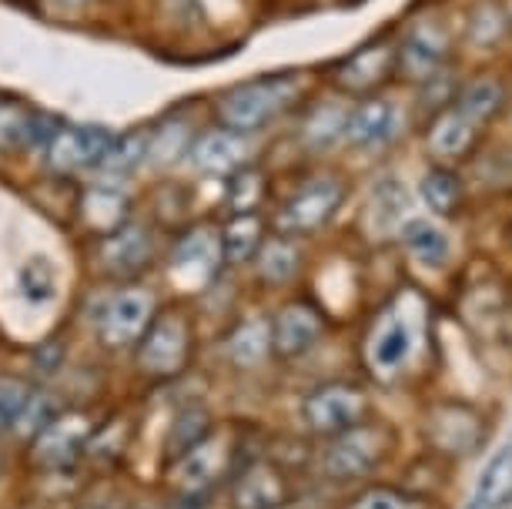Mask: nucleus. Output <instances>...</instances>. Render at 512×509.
<instances>
[{
    "label": "nucleus",
    "instance_id": "f257e3e1",
    "mask_svg": "<svg viewBox=\"0 0 512 509\" xmlns=\"http://www.w3.org/2000/svg\"><path fill=\"white\" fill-rule=\"evenodd\" d=\"M302 94V78L295 71L268 74V78L241 81L218 98L221 128L238 134H255L268 128L278 114H285Z\"/></svg>",
    "mask_w": 512,
    "mask_h": 509
},
{
    "label": "nucleus",
    "instance_id": "f03ea898",
    "mask_svg": "<svg viewBox=\"0 0 512 509\" xmlns=\"http://www.w3.org/2000/svg\"><path fill=\"white\" fill-rule=\"evenodd\" d=\"M392 446H395V436L389 426L362 419L359 426L338 432L332 439V446L325 449L322 469H325V476H332V479L369 476L385 463V456L392 453Z\"/></svg>",
    "mask_w": 512,
    "mask_h": 509
},
{
    "label": "nucleus",
    "instance_id": "7ed1b4c3",
    "mask_svg": "<svg viewBox=\"0 0 512 509\" xmlns=\"http://www.w3.org/2000/svg\"><path fill=\"white\" fill-rule=\"evenodd\" d=\"M345 201V185L332 175H322V178H312L305 181L302 188L288 198V205L278 211V228L285 235H308V232H318L328 218L342 208Z\"/></svg>",
    "mask_w": 512,
    "mask_h": 509
},
{
    "label": "nucleus",
    "instance_id": "20e7f679",
    "mask_svg": "<svg viewBox=\"0 0 512 509\" xmlns=\"http://www.w3.org/2000/svg\"><path fill=\"white\" fill-rule=\"evenodd\" d=\"M449 54V31L432 17H422L409 27V34L402 37L395 47V71L405 81L425 84L442 71Z\"/></svg>",
    "mask_w": 512,
    "mask_h": 509
},
{
    "label": "nucleus",
    "instance_id": "39448f33",
    "mask_svg": "<svg viewBox=\"0 0 512 509\" xmlns=\"http://www.w3.org/2000/svg\"><path fill=\"white\" fill-rule=\"evenodd\" d=\"M365 409H369V399L365 392L355 386H322L315 389L312 396H305L302 402V419L312 432H322V436H338V432L359 426L365 419Z\"/></svg>",
    "mask_w": 512,
    "mask_h": 509
},
{
    "label": "nucleus",
    "instance_id": "423d86ee",
    "mask_svg": "<svg viewBox=\"0 0 512 509\" xmlns=\"http://www.w3.org/2000/svg\"><path fill=\"white\" fill-rule=\"evenodd\" d=\"M489 422L466 402H442L429 416V439L449 456H472L486 443Z\"/></svg>",
    "mask_w": 512,
    "mask_h": 509
},
{
    "label": "nucleus",
    "instance_id": "0eeeda50",
    "mask_svg": "<svg viewBox=\"0 0 512 509\" xmlns=\"http://www.w3.org/2000/svg\"><path fill=\"white\" fill-rule=\"evenodd\" d=\"M111 134L104 128H94V124H71V128H61L47 144V165L61 175H74V171H88L98 168L104 155L111 148Z\"/></svg>",
    "mask_w": 512,
    "mask_h": 509
},
{
    "label": "nucleus",
    "instance_id": "6e6552de",
    "mask_svg": "<svg viewBox=\"0 0 512 509\" xmlns=\"http://www.w3.org/2000/svg\"><path fill=\"white\" fill-rule=\"evenodd\" d=\"M395 74V47L389 41H372L359 47L335 67L332 81L345 94H375Z\"/></svg>",
    "mask_w": 512,
    "mask_h": 509
},
{
    "label": "nucleus",
    "instance_id": "1a4fd4ad",
    "mask_svg": "<svg viewBox=\"0 0 512 509\" xmlns=\"http://www.w3.org/2000/svg\"><path fill=\"white\" fill-rule=\"evenodd\" d=\"M188 355V325L181 315H161L141 342V369L151 376H171Z\"/></svg>",
    "mask_w": 512,
    "mask_h": 509
},
{
    "label": "nucleus",
    "instance_id": "9d476101",
    "mask_svg": "<svg viewBox=\"0 0 512 509\" xmlns=\"http://www.w3.org/2000/svg\"><path fill=\"white\" fill-rule=\"evenodd\" d=\"M57 131H61V124L51 114L27 108L24 101H0V151H47Z\"/></svg>",
    "mask_w": 512,
    "mask_h": 509
},
{
    "label": "nucleus",
    "instance_id": "9b49d317",
    "mask_svg": "<svg viewBox=\"0 0 512 509\" xmlns=\"http://www.w3.org/2000/svg\"><path fill=\"white\" fill-rule=\"evenodd\" d=\"M154 299L144 288H121L118 295L108 302V309L101 315V335L108 345H131L138 342L144 329L151 322Z\"/></svg>",
    "mask_w": 512,
    "mask_h": 509
},
{
    "label": "nucleus",
    "instance_id": "f8f14e48",
    "mask_svg": "<svg viewBox=\"0 0 512 509\" xmlns=\"http://www.w3.org/2000/svg\"><path fill=\"white\" fill-rule=\"evenodd\" d=\"M251 148H248V134L215 128L205 131L201 138L191 144V161L201 175H215V178H231L235 171L248 168Z\"/></svg>",
    "mask_w": 512,
    "mask_h": 509
},
{
    "label": "nucleus",
    "instance_id": "ddd939ff",
    "mask_svg": "<svg viewBox=\"0 0 512 509\" xmlns=\"http://www.w3.org/2000/svg\"><path fill=\"white\" fill-rule=\"evenodd\" d=\"M399 131V108L389 98H365L355 108H349V121H345V141L352 148L375 151L389 144Z\"/></svg>",
    "mask_w": 512,
    "mask_h": 509
},
{
    "label": "nucleus",
    "instance_id": "4468645a",
    "mask_svg": "<svg viewBox=\"0 0 512 509\" xmlns=\"http://www.w3.org/2000/svg\"><path fill=\"white\" fill-rule=\"evenodd\" d=\"M91 419L84 416H57L44 426V432L37 436V446H34V459L47 469H64L71 466L77 453L88 446L91 439Z\"/></svg>",
    "mask_w": 512,
    "mask_h": 509
},
{
    "label": "nucleus",
    "instance_id": "2eb2a0df",
    "mask_svg": "<svg viewBox=\"0 0 512 509\" xmlns=\"http://www.w3.org/2000/svg\"><path fill=\"white\" fill-rule=\"evenodd\" d=\"M221 238L211 228H195L191 235H185L171 255V272L181 278V285L198 288L205 285L221 265Z\"/></svg>",
    "mask_w": 512,
    "mask_h": 509
},
{
    "label": "nucleus",
    "instance_id": "dca6fc26",
    "mask_svg": "<svg viewBox=\"0 0 512 509\" xmlns=\"http://www.w3.org/2000/svg\"><path fill=\"white\" fill-rule=\"evenodd\" d=\"M322 329H325V322L312 305L292 302V305H285L282 315H278L272 325V345L285 359H298V355H305L322 339Z\"/></svg>",
    "mask_w": 512,
    "mask_h": 509
},
{
    "label": "nucleus",
    "instance_id": "f3484780",
    "mask_svg": "<svg viewBox=\"0 0 512 509\" xmlns=\"http://www.w3.org/2000/svg\"><path fill=\"white\" fill-rule=\"evenodd\" d=\"M412 325L402 319L399 312L385 315L379 329L372 332L369 342V362L375 372H395L405 366V359L412 355Z\"/></svg>",
    "mask_w": 512,
    "mask_h": 509
},
{
    "label": "nucleus",
    "instance_id": "a211bd4d",
    "mask_svg": "<svg viewBox=\"0 0 512 509\" xmlns=\"http://www.w3.org/2000/svg\"><path fill=\"white\" fill-rule=\"evenodd\" d=\"M288 499V483L275 466L255 463L238 476L235 506L238 509H278Z\"/></svg>",
    "mask_w": 512,
    "mask_h": 509
},
{
    "label": "nucleus",
    "instance_id": "6ab92c4d",
    "mask_svg": "<svg viewBox=\"0 0 512 509\" xmlns=\"http://www.w3.org/2000/svg\"><path fill=\"white\" fill-rule=\"evenodd\" d=\"M399 238L405 245V252H409L415 262L425 265V268H442L449 265V255H452V242L449 235L442 232L436 222H429V218H419V215H409L399 228Z\"/></svg>",
    "mask_w": 512,
    "mask_h": 509
},
{
    "label": "nucleus",
    "instance_id": "aec40b11",
    "mask_svg": "<svg viewBox=\"0 0 512 509\" xmlns=\"http://www.w3.org/2000/svg\"><path fill=\"white\" fill-rule=\"evenodd\" d=\"M221 466H225V439L205 436L195 449H188V453L181 456L171 483L181 489H201V486L215 483L221 476Z\"/></svg>",
    "mask_w": 512,
    "mask_h": 509
},
{
    "label": "nucleus",
    "instance_id": "412c9836",
    "mask_svg": "<svg viewBox=\"0 0 512 509\" xmlns=\"http://www.w3.org/2000/svg\"><path fill=\"white\" fill-rule=\"evenodd\" d=\"M512 506V446L496 449L476 479V493L466 509H509Z\"/></svg>",
    "mask_w": 512,
    "mask_h": 509
},
{
    "label": "nucleus",
    "instance_id": "4be33fe9",
    "mask_svg": "<svg viewBox=\"0 0 512 509\" xmlns=\"http://www.w3.org/2000/svg\"><path fill=\"white\" fill-rule=\"evenodd\" d=\"M476 141V124H472L459 108L442 111L429 128V151L439 161H459L469 155Z\"/></svg>",
    "mask_w": 512,
    "mask_h": 509
},
{
    "label": "nucleus",
    "instance_id": "5701e85b",
    "mask_svg": "<svg viewBox=\"0 0 512 509\" xmlns=\"http://www.w3.org/2000/svg\"><path fill=\"white\" fill-rule=\"evenodd\" d=\"M409 211H412L409 188H405L399 178H389L372 191L365 218H369V228L375 235H389V232H399L402 222L409 218Z\"/></svg>",
    "mask_w": 512,
    "mask_h": 509
},
{
    "label": "nucleus",
    "instance_id": "b1692460",
    "mask_svg": "<svg viewBox=\"0 0 512 509\" xmlns=\"http://www.w3.org/2000/svg\"><path fill=\"white\" fill-rule=\"evenodd\" d=\"M151 258V242L138 225H124L104 242V265L114 275H134L148 265Z\"/></svg>",
    "mask_w": 512,
    "mask_h": 509
},
{
    "label": "nucleus",
    "instance_id": "393cba45",
    "mask_svg": "<svg viewBox=\"0 0 512 509\" xmlns=\"http://www.w3.org/2000/svg\"><path fill=\"white\" fill-rule=\"evenodd\" d=\"M265 242V225L262 218L251 211V215H235L225 228V235H221V255L228 258V262H248V258L258 255V248Z\"/></svg>",
    "mask_w": 512,
    "mask_h": 509
},
{
    "label": "nucleus",
    "instance_id": "a878e982",
    "mask_svg": "<svg viewBox=\"0 0 512 509\" xmlns=\"http://www.w3.org/2000/svg\"><path fill=\"white\" fill-rule=\"evenodd\" d=\"M345 121H349V108L342 101H322L315 104L312 114L305 118V144H312L315 151L332 148L338 138H345Z\"/></svg>",
    "mask_w": 512,
    "mask_h": 509
},
{
    "label": "nucleus",
    "instance_id": "bb28decb",
    "mask_svg": "<svg viewBox=\"0 0 512 509\" xmlns=\"http://www.w3.org/2000/svg\"><path fill=\"white\" fill-rule=\"evenodd\" d=\"M124 215H128V198L118 188H94L84 195V218L94 232L114 235L124 228Z\"/></svg>",
    "mask_w": 512,
    "mask_h": 509
},
{
    "label": "nucleus",
    "instance_id": "cd10ccee",
    "mask_svg": "<svg viewBox=\"0 0 512 509\" xmlns=\"http://www.w3.org/2000/svg\"><path fill=\"white\" fill-rule=\"evenodd\" d=\"M502 104H506V88L492 78H482V81H472L469 88L462 91L456 108L479 128V124L496 118V114L502 111Z\"/></svg>",
    "mask_w": 512,
    "mask_h": 509
},
{
    "label": "nucleus",
    "instance_id": "c85d7f7f",
    "mask_svg": "<svg viewBox=\"0 0 512 509\" xmlns=\"http://www.w3.org/2000/svg\"><path fill=\"white\" fill-rule=\"evenodd\" d=\"M419 195L436 215L452 218L462 208V181L452 175L449 168H432L429 175L422 178Z\"/></svg>",
    "mask_w": 512,
    "mask_h": 509
},
{
    "label": "nucleus",
    "instance_id": "c756f323",
    "mask_svg": "<svg viewBox=\"0 0 512 509\" xmlns=\"http://www.w3.org/2000/svg\"><path fill=\"white\" fill-rule=\"evenodd\" d=\"M17 292H21L31 305L54 302V295H57V272H54L51 258L34 255L31 262H24L21 272H17Z\"/></svg>",
    "mask_w": 512,
    "mask_h": 509
},
{
    "label": "nucleus",
    "instance_id": "7c9ffc66",
    "mask_svg": "<svg viewBox=\"0 0 512 509\" xmlns=\"http://www.w3.org/2000/svg\"><path fill=\"white\" fill-rule=\"evenodd\" d=\"M151 155V134L148 131H131L124 134V138H114L108 155L101 161V171H108V175H131L134 168L141 165L144 158Z\"/></svg>",
    "mask_w": 512,
    "mask_h": 509
},
{
    "label": "nucleus",
    "instance_id": "2f4dec72",
    "mask_svg": "<svg viewBox=\"0 0 512 509\" xmlns=\"http://www.w3.org/2000/svg\"><path fill=\"white\" fill-rule=\"evenodd\" d=\"M258 272L272 285L288 282L298 272V248L288 238H268L258 248Z\"/></svg>",
    "mask_w": 512,
    "mask_h": 509
},
{
    "label": "nucleus",
    "instance_id": "473e14b6",
    "mask_svg": "<svg viewBox=\"0 0 512 509\" xmlns=\"http://www.w3.org/2000/svg\"><path fill=\"white\" fill-rule=\"evenodd\" d=\"M268 345H272V329H268V322L251 319V322L241 325L235 335H231L228 352H231V359H235L238 366H258V362L265 359Z\"/></svg>",
    "mask_w": 512,
    "mask_h": 509
},
{
    "label": "nucleus",
    "instance_id": "72a5a7b5",
    "mask_svg": "<svg viewBox=\"0 0 512 509\" xmlns=\"http://www.w3.org/2000/svg\"><path fill=\"white\" fill-rule=\"evenodd\" d=\"M265 175L258 168H241L228 178V208L235 215H251L265 198Z\"/></svg>",
    "mask_w": 512,
    "mask_h": 509
},
{
    "label": "nucleus",
    "instance_id": "f704fd0d",
    "mask_svg": "<svg viewBox=\"0 0 512 509\" xmlns=\"http://www.w3.org/2000/svg\"><path fill=\"white\" fill-rule=\"evenodd\" d=\"M509 34V17L502 7L496 4H482L476 14H472V24H469V37L476 41L479 47H492L499 44L502 37Z\"/></svg>",
    "mask_w": 512,
    "mask_h": 509
},
{
    "label": "nucleus",
    "instance_id": "c9c22d12",
    "mask_svg": "<svg viewBox=\"0 0 512 509\" xmlns=\"http://www.w3.org/2000/svg\"><path fill=\"white\" fill-rule=\"evenodd\" d=\"M27 402H31V389L24 382L0 379V429H14L24 416Z\"/></svg>",
    "mask_w": 512,
    "mask_h": 509
},
{
    "label": "nucleus",
    "instance_id": "e433bc0d",
    "mask_svg": "<svg viewBox=\"0 0 512 509\" xmlns=\"http://www.w3.org/2000/svg\"><path fill=\"white\" fill-rule=\"evenodd\" d=\"M205 432H208L205 412L191 409V412H185V416H181V419L175 422V429H171V449L185 456L188 449H195V446L201 443V439H205Z\"/></svg>",
    "mask_w": 512,
    "mask_h": 509
},
{
    "label": "nucleus",
    "instance_id": "4c0bfd02",
    "mask_svg": "<svg viewBox=\"0 0 512 509\" xmlns=\"http://www.w3.org/2000/svg\"><path fill=\"white\" fill-rule=\"evenodd\" d=\"M349 509H419V499L405 496V493H399V489L379 486V489H369V493H362Z\"/></svg>",
    "mask_w": 512,
    "mask_h": 509
},
{
    "label": "nucleus",
    "instance_id": "58836bf2",
    "mask_svg": "<svg viewBox=\"0 0 512 509\" xmlns=\"http://www.w3.org/2000/svg\"><path fill=\"white\" fill-rule=\"evenodd\" d=\"M51 419H54V402L47 399V396H41V399L31 396V402H27L21 422H17V429H21V432H37L41 426H47Z\"/></svg>",
    "mask_w": 512,
    "mask_h": 509
}]
</instances>
